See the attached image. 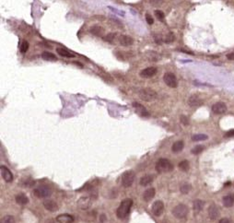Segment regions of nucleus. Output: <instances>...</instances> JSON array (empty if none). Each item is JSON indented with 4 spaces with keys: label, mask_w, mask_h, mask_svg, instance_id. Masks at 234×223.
Here are the masks:
<instances>
[{
    "label": "nucleus",
    "mask_w": 234,
    "mask_h": 223,
    "mask_svg": "<svg viewBox=\"0 0 234 223\" xmlns=\"http://www.w3.org/2000/svg\"><path fill=\"white\" fill-rule=\"evenodd\" d=\"M146 21H147V22H148L149 25H152V24L154 23V20H153L152 16L149 15V14H147V15H146Z\"/></svg>",
    "instance_id": "40"
},
{
    "label": "nucleus",
    "mask_w": 234,
    "mask_h": 223,
    "mask_svg": "<svg viewBox=\"0 0 234 223\" xmlns=\"http://www.w3.org/2000/svg\"><path fill=\"white\" fill-rule=\"evenodd\" d=\"M188 104L191 107H199L203 104V101L197 94H194L188 99Z\"/></svg>",
    "instance_id": "13"
},
{
    "label": "nucleus",
    "mask_w": 234,
    "mask_h": 223,
    "mask_svg": "<svg viewBox=\"0 0 234 223\" xmlns=\"http://www.w3.org/2000/svg\"><path fill=\"white\" fill-rule=\"evenodd\" d=\"M43 207L50 212H54L58 209L57 204H56L54 200H50V199L43 201Z\"/></svg>",
    "instance_id": "16"
},
{
    "label": "nucleus",
    "mask_w": 234,
    "mask_h": 223,
    "mask_svg": "<svg viewBox=\"0 0 234 223\" xmlns=\"http://www.w3.org/2000/svg\"><path fill=\"white\" fill-rule=\"evenodd\" d=\"M16 202L18 205H26L29 203V198L24 194L21 193L16 195Z\"/></svg>",
    "instance_id": "23"
},
{
    "label": "nucleus",
    "mask_w": 234,
    "mask_h": 223,
    "mask_svg": "<svg viewBox=\"0 0 234 223\" xmlns=\"http://www.w3.org/2000/svg\"><path fill=\"white\" fill-rule=\"evenodd\" d=\"M28 49H29V42L24 40L21 42V52L22 54H25L28 51Z\"/></svg>",
    "instance_id": "32"
},
{
    "label": "nucleus",
    "mask_w": 234,
    "mask_h": 223,
    "mask_svg": "<svg viewBox=\"0 0 234 223\" xmlns=\"http://www.w3.org/2000/svg\"><path fill=\"white\" fill-rule=\"evenodd\" d=\"M204 206H205V202L203 200H200V199L194 200V204H193L194 209L195 210V211H201V210L204 208Z\"/></svg>",
    "instance_id": "26"
},
{
    "label": "nucleus",
    "mask_w": 234,
    "mask_h": 223,
    "mask_svg": "<svg viewBox=\"0 0 234 223\" xmlns=\"http://www.w3.org/2000/svg\"><path fill=\"white\" fill-rule=\"evenodd\" d=\"M180 120H181V123L183 125H189V119H188L187 116H185V115H181Z\"/></svg>",
    "instance_id": "37"
},
{
    "label": "nucleus",
    "mask_w": 234,
    "mask_h": 223,
    "mask_svg": "<svg viewBox=\"0 0 234 223\" xmlns=\"http://www.w3.org/2000/svg\"><path fill=\"white\" fill-rule=\"evenodd\" d=\"M175 39V37H174V34L172 33H169L166 37H165V39H164V41H165L166 43H172Z\"/></svg>",
    "instance_id": "34"
},
{
    "label": "nucleus",
    "mask_w": 234,
    "mask_h": 223,
    "mask_svg": "<svg viewBox=\"0 0 234 223\" xmlns=\"http://www.w3.org/2000/svg\"><path fill=\"white\" fill-rule=\"evenodd\" d=\"M153 179H154V177L151 175V174H147V175H145L143 176L141 179H140V185L142 186H147L148 185L149 183H151L153 182Z\"/></svg>",
    "instance_id": "22"
},
{
    "label": "nucleus",
    "mask_w": 234,
    "mask_h": 223,
    "mask_svg": "<svg viewBox=\"0 0 234 223\" xmlns=\"http://www.w3.org/2000/svg\"><path fill=\"white\" fill-rule=\"evenodd\" d=\"M155 15L160 21L164 20V17H165V15H164V13L161 10H155Z\"/></svg>",
    "instance_id": "36"
},
{
    "label": "nucleus",
    "mask_w": 234,
    "mask_h": 223,
    "mask_svg": "<svg viewBox=\"0 0 234 223\" xmlns=\"http://www.w3.org/2000/svg\"><path fill=\"white\" fill-rule=\"evenodd\" d=\"M207 212H208V216H209V219L212 220L217 219L219 217V210L215 204H212V205L209 206Z\"/></svg>",
    "instance_id": "14"
},
{
    "label": "nucleus",
    "mask_w": 234,
    "mask_h": 223,
    "mask_svg": "<svg viewBox=\"0 0 234 223\" xmlns=\"http://www.w3.org/2000/svg\"><path fill=\"white\" fill-rule=\"evenodd\" d=\"M118 41L121 45L125 46V47L131 46L133 45V43H134V39L128 35H120V37L118 38Z\"/></svg>",
    "instance_id": "15"
},
{
    "label": "nucleus",
    "mask_w": 234,
    "mask_h": 223,
    "mask_svg": "<svg viewBox=\"0 0 234 223\" xmlns=\"http://www.w3.org/2000/svg\"><path fill=\"white\" fill-rule=\"evenodd\" d=\"M172 214L176 219H185L188 214V207L183 204H179L172 209Z\"/></svg>",
    "instance_id": "6"
},
{
    "label": "nucleus",
    "mask_w": 234,
    "mask_h": 223,
    "mask_svg": "<svg viewBox=\"0 0 234 223\" xmlns=\"http://www.w3.org/2000/svg\"><path fill=\"white\" fill-rule=\"evenodd\" d=\"M90 204H91V202H90V197H86V196L81 197V198L78 201V207L81 209H83V210H86V209H88V207H90Z\"/></svg>",
    "instance_id": "17"
},
{
    "label": "nucleus",
    "mask_w": 234,
    "mask_h": 223,
    "mask_svg": "<svg viewBox=\"0 0 234 223\" xmlns=\"http://www.w3.org/2000/svg\"><path fill=\"white\" fill-rule=\"evenodd\" d=\"M100 221L102 222V223H103V222H105L106 221V216L104 215V214H103V215H100Z\"/></svg>",
    "instance_id": "45"
},
{
    "label": "nucleus",
    "mask_w": 234,
    "mask_h": 223,
    "mask_svg": "<svg viewBox=\"0 0 234 223\" xmlns=\"http://www.w3.org/2000/svg\"><path fill=\"white\" fill-rule=\"evenodd\" d=\"M157 72H158L157 67H148L147 68L141 70V72H140V74H139V75H140L141 78L149 79V78L154 77V76L157 74Z\"/></svg>",
    "instance_id": "9"
},
{
    "label": "nucleus",
    "mask_w": 234,
    "mask_h": 223,
    "mask_svg": "<svg viewBox=\"0 0 234 223\" xmlns=\"http://www.w3.org/2000/svg\"><path fill=\"white\" fill-rule=\"evenodd\" d=\"M179 168L180 170L183 171H187L189 170V167H190V164H189L188 161H182L179 163Z\"/></svg>",
    "instance_id": "29"
},
{
    "label": "nucleus",
    "mask_w": 234,
    "mask_h": 223,
    "mask_svg": "<svg viewBox=\"0 0 234 223\" xmlns=\"http://www.w3.org/2000/svg\"><path fill=\"white\" fill-rule=\"evenodd\" d=\"M163 80L165 84L170 88H177L178 86V80H177L176 76L172 72H167L163 76Z\"/></svg>",
    "instance_id": "7"
},
{
    "label": "nucleus",
    "mask_w": 234,
    "mask_h": 223,
    "mask_svg": "<svg viewBox=\"0 0 234 223\" xmlns=\"http://www.w3.org/2000/svg\"><path fill=\"white\" fill-rule=\"evenodd\" d=\"M155 195H156V190L154 188L151 187V188L147 189L144 192V194H143V198H144V200L146 201V202H149L155 196Z\"/></svg>",
    "instance_id": "19"
},
{
    "label": "nucleus",
    "mask_w": 234,
    "mask_h": 223,
    "mask_svg": "<svg viewBox=\"0 0 234 223\" xmlns=\"http://www.w3.org/2000/svg\"><path fill=\"white\" fill-rule=\"evenodd\" d=\"M204 150V146H202V145H198V146H195L194 148L191 150V152L194 155H197L199 153H201L202 151Z\"/></svg>",
    "instance_id": "31"
},
{
    "label": "nucleus",
    "mask_w": 234,
    "mask_h": 223,
    "mask_svg": "<svg viewBox=\"0 0 234 223\" xmlns=\"http://www.w3.org/2000/svg\"><path fill=\"white\" fill-rule=\"evenodd\" d=\"M133 107L136 109V112L138 115H140L141 117H149L150 113L148 112V110L145 108L142 104L138 103H133Z\"/></svg>",
    "instance_id": "10"
},
{
    "label": "nucleus",
    "mask_w": 234,
    "mask_h": 223,
    "mask_svg": "<svg viewBox=\"0 0 234 223\" xmlns=\"http://www.w3.org/2000/svg\"><path fill=\"white\" fill-rule=\"evenodd\" d=\"M138 95H139V98H140L142 101H148V103L149 101H152L156 100L158 97V93L150 88H142V90L139 91Z\"/></svg>",
    "instance_id": "3"
},
{
    "label": "nucleus",
    "mask_w": 234,
    "mask_h": 223,
    "mask_svg": "<svg viewBox=\"0 0 234 223\" xmlns=\"http://www.w3.org/2000/svg\"><path fill=\"white\" fill-rule=\"evenodd\" d=\"M90 31L91 34L98 36V37L103 36V34H104V29L102 26H99V25H94V26L90 27Z\"/></svg>",
    "instance_id": "18"
},
{
    "label": "nucleus",
    "mask_w": 234,
    "mask_h": 223,
    "mask_svg": "<svg viewBox=\"0 0 234 223\" xmlns=\"http://www.w3.org/2000/svg\"><path fill=\"white\" fill-rule=\"evenodd\" d=\"M56 220L60 223H72L74 219L73 217L68 215V214H62V215H59L57 218H56Z\"/></svg>",
    "instance_id": "20"
},
{
    "label": "nucleus",
    "mask_w": 234,
    "mask_h": 223,
    "mask_svg": "<svg viewBox=\"0 0 234 223\" xmlns=\"http://www.w3.org/2000/svg\"><path fill=\"white\" fill-rule=\"evenodd\" d=\"M218 223H231L230 222V220L229 219H227V218H223V219H221L220 220H219V222Z\"/></svg>",
    "instance_id": "43"
},
{
    "label": "nucleus",
    "mask_w": 234,
    "mask_h": 223,
    "mask_svg": "<svg viewBox=\"0 0 234 223\" xmlns=\"http://www.w3.org/2000/svg\"><path fill=\"white\" fill-rule=\"evenodd\" d=\"M73 64H75V65L77 66V67H81V68L83 67V65H82L81 63L78 62V61H74V62H73Z\"/></svg>",
    "instance_id": "46"
},
{
    "label": "nucleus",
    "mask_w": 234,
    "mask_h": 223,
    "mask_svg": "<svg viewBox=\"0 0 234 223\" xmlns=\"http://www.w3.org/2000/svg\"><path fill=\"white\" fill-rule=\"evenodd\" d=\"M1 223H15L14 218L12 216H5L1 219Z\"/></svg>",
    "instance_id": "33"
},
{
    "label": "nucleus",
    "mask_w": 234,
    "mask_h": 223,
    "mask_svg": "<svg viewBox=\"0 0 234 223\" xmlns=\"http://www.w3.org/2000/svg\"><path fill=\"white\" fill-rule=\"evenodd\" d=\"M225 137H234V129H231V130H230V131H228V132L226 133Z\"/></svg>",
    "instance_id": "42"
},
{
    "label": "nucleus",
    "mask_w": 234,
    "mask_h": 223,
    "mask_svg": "<svg viewBox=\"0 0 234 223\" xmlns=\"http://www.w3.org/2000/svg\"><path fill=\"white\" fill-rule=\"evenodd\" d=\"M136 173L133 171H126L122 175V185L125 188L130 187L135 181Z\"/></svg>",
    "instance_id": "5"
},
{
    "label": "nucleus",
    "mask_w": 234,
    "mask_h": 223,
    "mask_svg": "<svg viewBox=\"0 0 234 223\" xmlns=\"http://www.w3.org/2000/svg\"><path fill=\"white\" fill-rule=\"evenodd\" d=\"M226 111H227V105L224 103H222V101L216 103L212 106V112L216 114H222L226 113Z\"/></svg>",
    "instance_id": "12"
},
{
    "label": "nucleus",
    "mask_w": 234,
    "mask_h": 223,
    "mask_svg": "<svg viewBox=\"0 0 234 223\" xmlns=\"http://www.w3.org/2000/svg\"><path fill=\"white\" fill-rule=\"evenodd\" d=\"M56 53H57L60 56L62 57H66V58H72V57H75L74 55H72L70 52L65 48H56Z\"/></svg>",
    "instance_id": "24"
},
{
    "label": "nucleus",
    "mask_w": 234,
    "mask_h": 223,
    "mask_svg": "<svg viewBox=\"0 0 234 223\" xmlns=\"http://www.w3.org/2000/svg\"><path fill=\"white\" fill-rule=\"evenodd\" d=\"M92 20H97V21H103L105 20V17L104 16H100V15H96L92 17Z\"/></svg>",
    "instance_id": "41"
},
{
    "label": "nucleus",
    "mask_w": 234,
    "mask_h": 223,
    "mask_svg": "<svg viewBox=\"0 0 234 223\" xmlns=\"http://www.w3.org/2000/svg\"><path fill=\"white\" fill-rule=\"evenodd\" d=\"M133 205V200L130 198H126L123 200L120 204L119 207L116 210V216L117 218L120 219H124L126 216H127L130 212V208Z\"/></svg>",
    "instance_id": "1"
},
{
    "label": "nucleus",
    "mask_w": 234,
    "mask_h": 223,
    "mask_svg": "<svg viewBox=\"0 0 234 223\" xmlns=\"http://www.w3.org/2000/svg\"><path fill=\"white\" fill-rule=\"evenodd\" d=\"M223 205L226 207H230L234 205V195H228L223 197Z\"/></svg>",
    "instance_id": "21"
},
{
    "label": "nucleus",
    "mask_w": 234,
    "mask_h": 223,
    "mask_svg": "<svg viewBox=\"0 0 234 223\" xmlns=\"http://www.w3.org/2000/svg\"><path fill=\"white\" fill-rule=\"evenodd\" d=\"M183 147H185V144L182 141V140H179V141H176L173 143L172 147V150L173 152H180L181 150H182Z\"/></svg>",
    "instance_id": "27"
},
{
    "label": "nucleus",
    "mask_w": 234,
    "mask_h": 223,
    "mask_svg": "<svg viewBox=\"0 0 234 223\" xmlns=\"http://www.w3.org/2000/svg\"><path fill=\"white\" fill-rule=\"evenodd\" d=\"M53 190L50 186L47 185H41L39 187H37L34 189L33 194L35 196L39 197V198H45L52 195Z\"/></svg>",
    "instance_id": "4"
},
{
    "label": "nucleus",
    "mask_w": 234,
    "mask_h": 223,
    "mask_svg": "<svg viewBox=\"0 0 234 223\" xmlns=\"http://www.w3.org/2000/svg\"><path fill=\"white\" fill-rule=\"evenodd\" d=\"M150 3L152 4L155 7H158V6H160L163 3V0H149Z\"/></svg>",
    "instance_id": "39"
},
{
    "label": "nucleus",
    "mask_w": 234,
    "mask_h": 223,
    "mask_svg": "<svg viewBox=\"0 0 234 223\" xmlns=\"http://www.w3.org/2000/svg\"><path fill=\"white\" fill-rule=\"evenodd\" d=\"M0 170H1V175L3 177V179L5 180V182L11 183L13 181V174H12V173L8 167L2 165V166L0 167Z\"/></svg>",
    "instance_id": "11"
},
{
    "label": "nucleus",
    "mask_w": 234,
    "mask_h": 223,
    "mask_svg": "<svg viewBox=\"0 0 234 223\" xmlns=\"http://www.w3.org/2000/svg\"><path fill=\"white\" fill-rule=\"evenodd\" d=\"M115 36H116L115 33H109V34H107L106 36H104L103 37V40L106 41V42H112L113 40H115Z\"/></svg>",
    "instance_id": "35"
},
{
    "label": "nucleus",
    "mask_w": 234,
    "mask_h": 223,
    "mask_svg": "<svg viewBox=\"0 0 234 223\" xmlns=\"http://www.w3.org/2000/svg\"><path fill=\"white\" fill-rule=\"evenodd\" d=\"M180 51H181V52H182V53H185V54H189V55H194V53H192V52H189V51H185V50H183V49H181Z\"/></svg>",
    "instance_id": "47"
},
{
    "label": "nucleus",
    "mask_w": 234,
    "mask_h": 223,
    "mask_svg": "<svg viewBox=\"0 0 234 223\" xmlns=\"http://www.w3.org/2000/svg\"><path fill=\"white\" fill-rule=\"evenodd\" d=\"M173 165L167 159H160L156 163V171L160 173H169V171H172Z\"/></svg>",
    "instance_id": "2"
},
{
    "label": "nucleus",
    "mask_w": 234,
    "mask_h": 223,
    "mask_svg": "<svg viewBox=\"0 0 234 223\" xmlns=\"http://www.w3.org/2000/svg\"><path fill=\"white\" fill-rule=\"evenodd\" d=\"M42 58L44 59V60H47V61H56V60H57L56 56L54 54L50 53V52H47V51L42 53Z\"/></svg>",
    "instance_id": "25"
},
{
    "label": "nucleus",
    "mask_w": 234,
    "mask_h": 223,
    "mask_svg": "<svg viewBox=\"0 0 234 223\" xmlns=\"http://www.w3.org/2000/svg\"><path fill=\"white\" fill-rule=\"evenodd\" d=\"M163 210H164V204L160 200H157L156 202H154L152 207H151V211H152L153 215L156 217H160L163 213Z\"/></svg>",
    "instance_id": "8"
},
{
    "label": "nucleus",
    "mask_w": 234,
    "mask_h": 223,
    "mask_svg": "<svg viewBox=\"0 0 234 223\" xmlns=\"http://www.w3.org/2000/svg\"><path fill=\"white\" fill-rule=\"evenodd\" d=\"M190 190H191V185H190V184H187V183L183 184V185H182L181 188H180L181 193L183 194V195L188 194L189 192H190Z\"/></svg>",
    "instance_id": "30"
},
{
    "label": "nucleus",
    "mask_w": 234,
    "mask_h": 223,
    "mask_svg": "<svg viewBox=\"0 0 234 223\" xmlns=\"http://www.w3.org/2000/svg\"><path fill=\"white\" fill-rule=\"evenodd\" d=\"M108 8L111 9V10L113 11V12H115L116 14H118V15H120V16H124V11H121V10H119V9H117V8H112V7H108Z\"/></svg>",
    "instance_id": "38"
},
{
    "label": "nucleus",
    "mask_w": 234,
    "mask_h": 223,
    "mask_svg": "<svg viewBox=\"0 0 234 223\" xmlns=\"http://www.w3.org/2000/svg\"><path fill=\"white\" fill-rule=\"evenodd\" d=\"M208 138V137L205 134H197V135H194L192 137V140L193 141H204V140H206Z\"/></svg>",
    "instance_id": "28"
},
{
    "label": "nucleus",
    "mask_w": 234,
    "mask_h": 223,
    "mask_svg": "<svg viewBox=\"0 0 234 223\" xmlns=\"http://www.w3.org/2000/svg\"><path fill=\"white\" fill-rule=\"evenodd\" d=\"M227 58L229 60H234V52L233 53H230L229 55H227Z\"/></svg>",
    "instance_id": "44"
}]
</instances>
